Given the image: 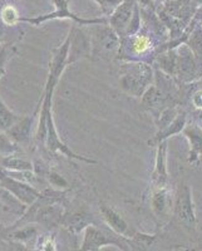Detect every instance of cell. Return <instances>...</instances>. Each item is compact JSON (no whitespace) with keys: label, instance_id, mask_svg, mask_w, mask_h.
Masks as SVG:
<instances>
[{"label":"cell","instance_id":"cell-1","mask_svg":"<svg viewBox=\"0 0 202 251\" xmlns=\"http://www.w3.org/2000/svg\"><path fill=\"white\" fill-rule=\"evenodd\" d=\"M153 69L148 63L137 60L121 66L118 84L125 93L141 98L146 89L153 83Z\"/></svg>","mask_w":202,"mask_h":251},{"label":"cell","instance_id":"cell-2","mask_svg":"<svg viewBox=\"0 0 202 251\" xmlns=\"http://www.w3.org/2000/svg\"><path fill=\"white\" fill-rule=\"evenodd\" d=\"M104 246H116L122 251H131L127 239L114 234L107 226L98 227L91 224L83 230V240L78 251H100Z\"/></svg>","mask_w":202,"mask_h":251},{"label":"cell","instance_id":"cell-3","mask_svg":"<svg viewBox=\"0 0 202 251\" xmlns=\"http://www.w3.org/2000/svg\"><path fill=\"white\" fill-rule=\"evenodd\" d=\"M54 5V12L47 13V14H40L33 18H20V23L30 24L33 26H40L42 24L50 22V20H72L77 25H97V24H108V19L104 17L101 18H82L73 13L69 8V0H51Z\"/></svg>","mask_w":202,"mask_h":251},{"label":"cell","instance_id":"cell-4","mask_svg":"<svg viewBox=\"0 0 202 251\" xmlns=\"http://www.w3.org/2000/svg\"><path fill=\"white\" fill-rule=\"evenodd\" d=\"M172 212L178 225L182 226L186 231L190 234L197 231L196 207L192 197V190L188 183L181 182L177 187L172 203Z\"/></svg>","mask_w":202,"mask_h":251},{"label":"cell","instance_id":"cell-5","mask_svg":"<svg viewBox=\"0 0 202 251\" xmlns=\"http://www.w3.org/2000/svg\"><path fill=\"white\" fill-rule=\"evenodd\" d=\"M91 38L92 57L109 58L121 49V38L108 24H97Z\"/></svg>","mask_w":202,"mask_h":251},{"label":"cell","instance_id":"cell-6","mask_svg":"<svg viewBox=\"0 0 202 251\" xmlns=\"http://www.w3.org/2000/svg\"><path fill=\"white\" fill-rule=\"evenodd\" d=\"M0 188L5 190L6 192L15 197L20 203L25 205L26 207L34 203L40 196V191L33 185L17 180L10 175L6 174L4 170L0 169Z\"/></svg>","mask_w":202,"mask_h":251},{"label":"cell","instance_id":"cell-7","mask_svg":"<svg viewBox=\"0 0 202 251\" xmlns=\"http://www.w3.org/2000/svg\"><path fill=\"white\" fill-rule=\"evenodd\" d=\"M69 49L67 64L71 66L82 59L92 58L91 38L86 31L78 28L77 24H73L69 30Z\"/></svg>","mask_w":202,"mask_h":251},{"label":"cell","instance_id":"cell-8","mask_svg":"<svg viewBox=\"0 0 202 251\" xmlns=\"http://www.w3.org/2000/svg\"><path fill=\"white\" fill-rule=\"evenodd\" d=\"M100 212L105 226L112 230L114 234L126 237V239H129L134 234V230H132L127 220L117 211L116 208L105 203L104 201H100Z\"/></svg>","mask_w":202,"mask_h":251},{"label":"cell","instance_id":"cell-9","mask_svg":"<svg viewBox=\"0 0 202 251\" xmlns=\"http://www.w3.org/2000/svg\"><path fill=\"white\" fill-rule=\"evenodd\" d=\"M136 5L137 0H123L122 3L114 9V12L107 18L108 25L120 35V38H123L125 35L126 29L133 17Z\"/></svg>","mask_w":202,"mask_h":251},{"label":"cell","instance_id":"cell-10","mask_svg":"<svg viewBox=\"0 0 202 251\" xmlns=\"http://www.w3.org/2000/svg\"><path fill=\"white\" fill-rule=\"evenodd\" d=\"M150 203H151V210L154 217L163 223V220L167 219L172 212V203H174L168 187L151 188Z\"/></svg>","mask_w":202,"mask_h":251},{"label":"cell","instance_id":"cell-11","mask_svg":"<svg viewBox=\"0 0 202 251\" xmlns=\"http://www.w3.org/2000/svg\"><path fill=\"white\" fill-rule=\"evenodd\" d=\"M154 169L151 175V188L168 187L167 172V141L161 142L156 147Z\"/></svg>","mask_w":202,"mask_h":251},{"label":"cell","instance_id":"cell-12","mask_svg":"<svg viewBox=\"0 0 202 251\" xmlns=\"http://www.w3.org/2000/svg\"><path fill=\"white\" fill-rule=\"evenodd\" d=\"M182 134L187 140L190 151H188V163L196 165L202 158V127L196 123H187L183 128Z\"/></svg>","mask_w":202,"mask_h":251},{"label":"cell","instance_id":"cell-13","mask_svg":"<svg viewBox=\"0 0 202 251\" xmlns=\"http://www.w3.org/2000/svg\"><path fill=\"white\" fill-rule=\"evenodd\" d=\"M186 125H187V116H186V113L183 111H179L178 114H177L171 123H168L163 128L157 129L156 134H154L153 137L148 140V146L157 147L159 143L165 142L170 137H174L176 134L182 133Z\"/></svg>","mask_w":202,"mask_h":251},{"label":"cell","instance_id":"cell-14","mask_svg":"<svg viewBox=\"0 0 202 251\" xmlns=\"http://www.w3.org/2000/svg\"><path fill=\"white\" fill-rule=\"evenodd\" d=\"M38 116V113H34L33 116H20L19 120L14 123L12 128H9L5 132L9 137L12 138L17 145H26L30 142V133L34 120Z\"/></svg>","mask_w":202,"mask_h":251},{"label":"cell","instance_id":"cell-15","mask_svg":"<svg viewBox=\"0 0 202 251\" xmlns=\"http://www.w3.org/2000/svg\"><path fill=\"white\" fill-rule=\"evenodd\" d=\"M88 225H91V217L84 210H77L72 214H64L60 223V226L74 235L82 232Z\"/></svg>","mask_w":202,"mask_h":251},{"label":"cell","instance_id":"cell-16","mask_svg":"<svg viewBox=\"0 0 202 251\" xmlns=\"http://www.w3.org/2000/svg\"><path fill=\"white\" fill-rule=\"evenodd\" d=\"M9 239L14 240L17 243L23 244V245H37L38 240H39V228L35 224H28V225H23L20 227L12 228L8 230Z\"/></svg>","mask_w":202,"mask_h":251},{"label":"cell","instance_id":"cell-17","mask_svg":"<svg viewBox=\"0 0 202 251\" xmlns=\"http://www.w3.org/2000/svg\"><path fill=\"white\" fill-rule=\"evenodd\" d=\"M141 102H142V106L150 111L161 112L162 109H165L162 108V106H165L166 103V94L162 89L157 87V84L152 83L142 94Z\"/></svg>","mask_w":202,"mask_h":251},{"label":"cell","instance_id":"cell-18","mask_svg":"<svg viewBox=\"0 0 202 251\" xmlns=\"http://www.w3.org/2000/svg\"><path fill=\"white\" fill-rule=\"evenodd\" d=\"M0 169L10 172H22V171H33L34 166L33 162L24 157L10 154V156L0 158Z\"/></svg>","mask_w":202,"mask_h":251},{"label":"cell","instance_id":"cell-19","mask_svg":"<svg viewBox=\"0 0 202 251\" xmlns=\"http://www.w3.org/2000/svg\"><path fill=\"white\" fill-rule=\"evenodd\" d=\"M157 63L159 68L165 73L170 75H177V53L176 50H168L163 54H159L157 57Z\"/></svg>","mask_w":202,"mask_h":251},{"label":"cell","instance_id":"cell-20","mask_svg":"<svg viewBox=\"0 0 202 251\" xmlns=\"http://www.w3.org/2000/svg\"><path fill=\"white\" fill-rule=\"evenodd\" d=\"M19 118L20 116L15 114L12 109L9 108L0 97V131L6 132L9 128H12Z\"/></svg>","mask_w":202,"mask_h":251},{"label":"cell","instance_id":"cell-21","mask_svg":"<svg viewBox=\"0 0 202 251\" xmlns=\"http://www.w3.org/2000/svg\"><path fill=\"white\" fill-rule=\"evenodd\" d=\"M20 15L14 5L6 4L0 9V19L5 26H15L20 23Z\"/></svg>","mask_w":202,"mask_h":251},{"label":"cell","instance_id":"cell-22","mask_svg":"<svg viewBox=\"0 0 202 251\" xmlns=\"http://www.w3.org/2000/svg\"><path fill=\"white\" fill-rule=\"evenodd\" d=\"M132 51L134 54L143 55L152 49V42L147 35L136 34L132 37Z\"/></svg>","mask_w":202,"mask_h":251},{"label":"cell","instance_id":"cell-23","mask_svg":"<svg viewBox=\"0 0 202 251\" xmlns=\"http://www.w3.org/2000/svg\"><path fill=\"white\" fill-rule=\"evenodd\" d=\"M17 54V49L13 44L1 43L0 44V80L5 75L6 63Z\"/></svg>","mask_w":202,"mask_h":251},{"label":"cell","instance_id":"cell-24","mask_svg":"<svg viewBox=\"0 0 202 251\" xmlns=\"http://www.w3.org/2000/svg\"><path fill=\"white\" fill-rule=\"evenodd\" d=\"M19 152V147L17 143L9 137L5 132L0 131V158L10 156V154H17Z\"/></svg>","mask_w":202,"mask_h":251},{"label":"cell","instance_id":"cell-25","mask_svg":"<svg viewBox=\"0 0 202 251\" xmlns=\"http://www.w3.org/2000/svg\"><path fill=\"white\" fill-rule=\"evenodd\" d=\"M47 178H48L49 185H51L53 190H57V191H66V190H68V188L71 187V185H69L68 181L64 178V176L58 174L57 171H53V170H50V171L48 172Z\"/></svg>","mask_w":202,"mask_h":251},{"label":"cell","instance_id":"cell-26","mask_svg":"<svg viewBox=\"0 0 202 251\" xmlns=\"http://www.w3.org/2000/svg\"><path fill=\"white\" fill-rule=\"evenodd\" d=\"M188 48L197 59L202 60V30L200 28L194 30V33L191 34L188 39Z\"/></svg>","mask_w":202,"mask_h":251},{"label":"cell","instance_id":"cell-27","mask_svg":"<svg viewBox=\"0 0 202 251\" xmlns=\"http://www.w3.org/2000/svg\"><path fill=\"white\" fill-rule=\"evenodd\" d=\"M93 1H96L98 4L103 17L108 18L114 12V9L120 5L123 0H93Z\"/></svg>","mask_w":202,"mask_h":251},{"label":"cell","instance_id":"cell-28","mask_svg":"<svg viewBox=\"0 0 202 251\" xmlns=\"http://www.w3.org/2000/svg\"><path fill=\"white\" fill-rule=\"evenodd\" d=\"M38 251H57L54 239L50 236H40L38 240Z\"/></svg>","mask_w":202,"mask_h":251},{"label":"cell","instance_id":"cell-29","mask_svg":"<svg viewBox=\"0 0 202 251\" xmlns=\"http://www.w3.org/2000/svg\"><path fill=\"white\" fill-rule=\"evenodd\" d=\"M191 102L196 109H202V89L195 92L192 98H191Z\"/></svg>","mask_w":202,"mask_h":251},{"label":"cell","instance_id":"cell-30","mask_svg":"<svg viewBox=\"0 0 202 251\" xmlns=\"http://www.w3.org/2000/svg\"><path fill=\"white\" fill-rule=\"evenodd\" d=\"M4 33H5V25H4L1 19H0V42H1V38L4 37Z\"/></svg>","mask_w":202,"mask_h":251},{"label":"cell","instance_id":"cell-31","mask_svg":"<svg viewBox=\"0 0 202 251\" xmlns=\"http://www.w3.org/2000/svg\"><path fill=\"white\" fill-rule=\"evenodd\" d=\"M194 1H196V3H202V0H194Z\"/></svg>","mask_w":202,"mask_h":251},{"label":"cell","instance_id":"cell-32","mask_svg":"<svg viewBox=\"0 0 202 251\" xmlns=\"http://www.w3.org/2000/svg\"><path fill=\"white\" fill-rule=\"evenodd\" d=\"M200 29H201V30H202V20H201V24H200Z\"/></svg>","mask_w":202,"mask_h":251}]
</instances>
